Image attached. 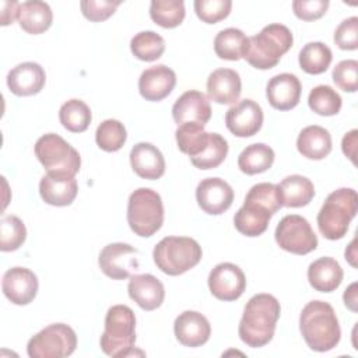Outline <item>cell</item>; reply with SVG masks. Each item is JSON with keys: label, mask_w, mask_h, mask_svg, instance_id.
Wrapping results in <instances>:
<instances>
[{"label": "cell", "mask_w": 358, "mask_h": 358, "mask_svg": "<svg viewBox=\"0 0 358 358\" xmlns=\"http://www.w3.org/2000/svg\"><path fill=\"white\" fill-rule=\"evenodd\" d=\"M280 313L281 306L275 296L270 294L253 295L246 302L239 322L238 333L241 340L252 348L268 344L274 336Z\"/></svg>", "instance_id": "6da1fadb"}, {"label": "cell", "mask_w": 358, "mask_h": 358, "mask_svg": "<svg viewBox=\"0 0 358 358\" xmlns=\"http://www.w3.org/2000/svg\"><path fill=\"white\" fill-rule=\"evenodd\" d=\"M299 330L308 347L317 352L333 350L341 337L333 306L324 301L308 302L299 315Z\"/></svg>", "instance_id": "7a4b0ae2"}, {"label": "cell", "mask_w": 358, "mask_h": 358, "mask_svg": "<svg viewBox=\"0 0 358 358\" xmlns=\"http://www.w3.org/2000/svg\"><path fill=\"white\" fill-rule=\"evenodd\" d=\"M294 43L292 32L282 24H268L249 38L243 59L259 70H268L280 62Z\"/></svg>", "instance_id": "3957f363"}, {"label": "cell", "mask_w": 358, "mask_h": 358, "mask_svg": "<svg viewBox=\"0 0 358 358\" xmlns=\"http://www.w3.org/2000/svg\"><path fill=\"white\" fill-rule=\"evenodd\" d=\"M357 211L358 194L354 189L340 187L331 192L317 213V227L320 234L330 241L344 238Z\"/></svg>", "instance_id": "277c9868"}, {"label": "cell", "mask_w": 358, "mask_h": 358, "mask_svg": "<svg viewBox=\"0 0 358 358\" xmlns=\"http://www.w3.org/2000/svg\"><path fill=\"white\" fill-rule=\"evenodd\" d=\"M136 343V316L127 305H113L105 316L101 350L113 358L133 354Z\"/></svg>", "instance_id": "5b68a950"}, {"label": "cell", "mask_w": 358, "mask_h": 358, "mask_svg": "<svg viewBox=\"0 0 358 358\" xmlns=\"http://www.w3.org/2000/svg\"><path fill=\"white\" fill-rule=\"evenodd\" d=\"M203 250L197 241L189 236H165L152 250L155 266L168 275H180L201 260Z\"/></svg>", "instance_id": "8992f818"}, {"label": "cell", "mask_w": 358, "mask_h": 358, "mask_svg": "<svg viewBox=\"0 0 358 358\" xmlns=\"http://www.w3.org/2000/svg\"><path fill=\"white\" fill-rule=\"evenodd\" d=\"M127 222L136 235L152 236L164 222L161 196L150 187L136 189L127 201Z\"/></svg>", "instance_id": "52a82bcc"}, {"label": "cell", "mask_w": 358, "mask_h": 358, "mask_svg": "<svg viewBox=\"0 0 358 358\" xmlns=\"http://www.w3.org/2000/svg\"><path fill=\"white\" fill-rule=\"evenodd\" d=\"M34 151L48 172H66L76 176L80 171L81 157L78 151L59 134H43L36 140Z\"/></svg>", "instance_id": "ba28073f"}, {"label": "cell", "mask_w": 358, "mask_h": 358, "mask_svg": "<svg viewBox=\"0 0 358 358\" xmlns=\"http://www.w3.org/2000/svg\"><path fill=\"white\" fill-rule=\"evenodd\" d=\"M77 347L76 331L64 323H53L32 336L27 344L31 358H64Z\"/></svg>", "instance_id": "9c48e42d"}, {"label": "cell", "mask_w": 358, "mask_h": 358, "mask_svg": "<svg viewBox=\"0 0 358 358\" xmlns=\"http://www.w3.org/2000/svg\"><path fill=\"white\" fill-rule=\"evenodd\" d=\"M274 238L277 245L294 255H308L317 248V236L309 221L298 214H289L280 220Z\"/></svg>", "instance_id": "30bf717a"}, {"label": "cell", "mask_w": 358, "mask_h": 358, "mask_svg": "<svg viewBox=\"0 0 358 358\" xmlns=\"http://www.w3.org/2000/svg\"><path fill=\"white\" fill-rule=\"evenodd\" d=\"M138 250L129 243L115 242L106 245L98 257L101 271L112 280H126L140 267Z\"/></svg>", "instance_id": "8fae6325"}, {"label": "cell", "mask_w": 358, "mask_h": 358, "mask_svg": "<svg viewBox=\"0 0 358 358\" xmlns=\"http://www.w3.org/2000/svg\"><path fill=\"white\" fill-rule=\"evenodd\" d=\"M210 292L220 301H235L246 288L243 271L234 263H220L208 274Z\"/></svg>", "instance_id": "7c38bea8"}, {"label": "cell", "mask_w": 358, "mask_h": 358, "mask_svg": "<svg viewBox=\"0 0 358 358\" xmlns=\"http://www.w3.org/2000/svg\"><path fill=\"white\" fill-rule=\"evenodd\" d=\"M263 109L253 99H242L225 113V126L236 137L255 136L263 124Z\"/></svg>", "instance_id": "4fadbf2b"}, {"label": "cell", "mask_w": 358, "mask_h": 358, "mask_svg": "<svg viewBox=\"0 0 358 358\" xmlns=\"http://www.w3.org/2000/svg\"><path fill=\"white\" fill-rule=\"evenodd\" d=\"M196 200L204 213L220 215L232 206L234 190L221 178H206L196 187Z\"/></svg>", "instance_id": "5bb4252c"}, {"label": "cell", "mask_w": 358, "mask_h": 358, "mask_svg": "<svg viewBox=\"0 0 358 358\" xmlns=\"http://www.w3.org/2000/svg\"><path fill=\"white\" fill-rule=\"evenodd\" d=\"M1 289L14 305H28L38 294V278L27 267H11L3 274Z\"/></svg>", "instance_id": "9a60e30c"}, {"label": "cell", "mask_w": 358, "mask_h": 358, "mask_svg": "<svg viewBox=\"0 0 358 358\" xmlns=\"http://www.w3.org/2000/svg\"><path fill=\"white\" fill-rule=\"evenodd\" d=\"M78 192L77 179L66 172H48L39 182V194L50 206H70Z\"/></svg>", "instance_id": "2e32d148"}, {"label": "cell", "mask_w": 358, "mask_h": 358, "mask_svg": "<svg viewBox=\"0 0 358 358\" xmlns=\"http://www.w3.org/2000/svg\"><path fill=\"white\" fill-rule=\"evenodd\" d=\"M173 333L182 345L194 348L208 341L211 336V326L203 313L185 310L173 322Z\"/></svg>", "instance_id": "e0dca14e"}, {"label": "cell", "mask_w": 358, "mask_h": 358, "mask_svg": "<svg viewBox=\"0 0 358 358\" xmlns=\"http://www.w3.org/2000/svg\"><path fill=\"white\" fill-rule=\"evenodd\" d=\"M176 85L175 71L165 66L157 64L145 69L138 78L140 95L152 102L162 101L166 98Z\"/></svg>", "instance_id": "ac0fdd59"}, {"label": "cell", "mask_w": 358, "mask_h": 358, "mask_svg": "<svg viewBox=\"0 0 358 358\" xmlns=\"http://www.w3.org/2000/svg\"><path fill=\"white\" fill-rule=\"evenodd\" d=\"M302 85L299 78L291 73L271 77L266 87L268 103L277 110H289L299 103Z\"/></svg>", "instance_id": "d6986e66"}, {"label": "cell", "mask_w": 358, "mask_h": 358, "mask_svg": "<svg viewBox=\"0 0 358 358\" xmlns=\"http://www.w3.org/2000/svg\"><path fill=\"white\" fill-rule=\"evenodd\" d=\"M172 117L175 123H200L204 124L211 117V106L208 98L196 90L183 92L172 106Z\"/></svg>", "instance_id": "ffe728a7"}, {"label": "cell", "mask_w": 358, "mask_h": 358, "mask_svg": "<svg viewBox=\"0 0 358 358\" xmlns=\"http://www.w3.org/2000/svg\"><path fill=\"white\" fill-rule=\"evenodd\" d=\"M46 81L45 70L35 62H24L13 67L7 74V87L17 96L38 94Z\"/></svg>", "instance_id": "44dd1931"}, {"label": "cell", "mask_w": 358, "mask_h": 358, "mask_svg": "<svg viewBox=\"0 0 358 358\" xmlns=\"http://www.w3.org/2000/svg\"><path fill=\"white\" fill-rule=\"evenodd\" d=\"M129 296L144 310L159 308L165 298L164 284L152 274H134L127 285Z\"/></svg>", "instance_id": "7402d4cb"}, {"label": "cell", "mask_w": 358, "mask_h": 358, "mask_svg": "<svg viewBox=\"0 0 358 358\" xmlns=\"http://www.w3.org/2000/svg\"><path fill=\"white\" fill-rule=\"evenodd\" d=\"M241 91V77L232 69H217L207 78V95L217 103H235L239 99Z\"/></svg>", "instance_id": "603a6c76"}, {"label": "cell", "mask_w": 358, "mask_h": 358, "mask_svg": "<svg viewBox=\"0 0 358 358\" xmlns=\"http://www.w3.org/2000/svg\"><path fill=\"white\" fill-rule=\"evenodd\" d=\"M130 165L136 175L148 180L159 179L165 173L164 155L151 143H137L131 148Z\"/></svg>", "instance_id": "cb8c5ba5"}, {"label": "cell", "mask_w": 358, "mask_h": 358, "mask_svg": "<svg viewBox=\"0 0 358 358\" xmlns=\"http://www.w3.org/2000/svg\"><path fill=\"white\" fill-rule=\"evenodd\" d=\"M343 268L333 257H319L308 267V280L313 289L319 292H333L343 281Z\"/></svg>", "instance_id": "d4e9b609"}, {"label": "cell", "mask_w": 358, "mask_h": 358, "mask_svg": "<svg viewBox=\"0 0 358 358\" xmlns=\"http://www.w3.org/2000/svg\"><path fill=\"white\" fill-rule=\"evenodd\" d=\"M271 217L273 214L260 204L245 200L243 206L235 213L234 224L238 232L245 236L255 238L262 235L267 229Z\"/></svg>", "instance_id": "484cf974"}, {"label": "cell", "mask_w": 358, "mask_h": 358, "mask_svg": "<svg viewBox=\"0 0 358 358\" xmlns=\"http://www.w3.org/2000/svg\"><path fill=\"white\" fill-rule=\"evenodd\" d=\"M18 24L31 35H39L48 31L53 21V13L48 3L39 0H29L20 4Z\"/></svg>", "instance_id": "4316f807"}, {"label": "cell", "mask_w": 358, "mask_h": 358, "mask_svg": "<svg viewBox=\"0 0 358 358\" xmlns=\"http://www.w3.org/2000/svg\"><path fill=\"white\" fill-rule=\"evenodd\" d=\"M296 148L308 159H323L331 151V136L322 126H306L296 138Z\"/></svg>", "instance_id": "83f0119b"}, {"label": "cell", "mask_w": 358, "mask_h": 358, "mask_svg": "<svg viewBox=\"0 0 358 358\" xmlns=\"http://www.w3.org/2000/svg\"><path fill=\"white\" fill-rule=\"evenodd\" d=\"M277 187L282 207H303L309 204L315 196L313 183L302 175H289L284 178Z\"/></svg>", "instance_id": "f1b7e54d"}, {"label": "cell", "mask_w": 358, "mask_h": 358, "mask_svg": "<svg viewBox=\"0 0 358 358\" xmlns=\"http://www.w3.org/2000/svg\"><path fill=\"white\" fill-rule=\"evenodd\" d=\"M274 151L264 143H255L248 145L238 157V168L246 175H256L266 172L274 162Z\"/></svg>", "instance_id": "f546056e"}, {"label": "cell", "mask_w": 358, "mask_h": 358, "mask_svg": "<svg viewBox=\"0 0 358 358\" xmlns=\"http://www.w3.org/2000/svg\"><path fill=\"white\" fill-rule=\"evenodd\" d=\"M249 38L238 28H225L214 38V52L224 60H239L243 57Z\"/></svg>", "instance_id": "4dcf8cb0"}, {"label": "cell", "mask_w": 358, "mask_h": 358, "mask_svg": "<svg viewBox=\"0 0 358 358\" xmlns=\"http://www.w3.org/2000/svg\"><path fill=\"white\" fill-rule=\"evenodd\" d=\"M179 150L193 158L199 155L207 145L210 133L204 131V124L200 123H183L179 124L175 131Z\"/></svg>", "instance_id": "1f68e13d"}, {"label": "cell", "mask_w": 358, "mask_h": 358, "mask_svg": "<svg viewBox=\"0 0 358 358\" xmlns=\"http://www.w3.org/2000/svg\"><path fill=\"white\" fill-rule=\"evenodd\" d=\"M92 115L90 106L81 99H69L60 106L59 120L71 133H83L88 129Z\"/></svg>", "instance_id": "d6a6232c"}, {"label": "cell", "mask_w": 358, "mask_h": 358, "mask_svg": "<svg viewBox=\"0 0 358 358\" xmlns=\"http://www.w3.org/2000/svg\"><path fill=\"white\" fill-rule=\"evenodd\" d=\"M333 55L330 48L323 42H309L306 43L298 56L301 69L308 74H322L324 73L330 63Z\"/></svg>", "instance_id": "836d02e7"}, {"label": "cell", "mask_w": 358, "mask_h": 358, "mask_svg": "<svg viewBox=\"0 0 358 358\" xmlns=\"http://www.w3.org/2000/svg\"><path fill=\"white\" fill-rule=\"evenodd\" d=\"M185 14L182 0H152L150 4L151 20L162 28H176L185 20Z\"/></svg>", "instance_id": "e575fe53"}, {"label": "cell", "mask_w": 358, "mask_h": 358, "mask_svg": "<svg viewBox=\"0 0 358 358\" xmlns=\"http://www.w3.org/2000/svg\"><path fill=\"white\" fill-rule=\"evenodd\" d=\"M130 50L138 60L154 62L165 52V41L154 31H141L131 38Z\"/></svg>", "instance_id": "d590c367"}, {"label": "cell", "mask_w": 358, "mask_h": 358, "mask_svg": "<svg viewBox=\"0 0 358 358\" xmlns=\"http://www.w3.org/2000/svg\"><path fill=\"white\" fill-rule=\"evenodd\" d=\"M308 105L320 116H334L340 112L343 101L338 92L330 85H317L310 90Z\"/></svg>", "instance_id": "8d00e7d4"}, {"label": "cell", "mask_w": 358, "mask_h": 358, "mask_svg": "<svg viewBox=\"0 0 358 358\" xmlns=\"http://www.w3.org/2000/svg\"><path fill=\"white\" fill-rule=\"evenodd\" d=\"M228 154V143L218 133H210L206 148L196 157L190 158L192 164L199 169H214L220 166Z\"/></svg>", "instance_id": "74e56055"}, {"label": "cell", "mask_w": 358, "mask_h": 358, "mask_svg": "<svg viewBox=\"0 0 358 358\" xmlns=\"http://www.w3.org/2000/svg\"><path fill=\"white\" fill-rule=\"evenodd\" d=\"M127 133L122 122L116 119L103 120L95 131V141L98 147L106 152H115L126 143Z\"/></svg>", "instance_id": "f35d334b"}, {"label": "cell", "mask_w": 358, "mask_h": 358, "mask_svg": "<svg viewBox=\"0 0 358 358\" xmlns=\"http://www.w3.org/2000/svg\"><path fill=\"white\" fill-rule=\"evenodd\" d=\"M27 238V228L17 215H4L0 222V249L3 252L17 250Z\"/></svg>", "instance_id": "ab89813d"}, {"label": "cell", "mask_w": 358, "mask_h": 358, "mask_svg": "<svg viewBox=\"0 0 358 358\" xmlns=\"http://www.w3.org/2000/svg\"><path fill=\"white\" fill-rule=\"evenodd\" d=\"M245 200H250L260 204L262 207L268 210L273 215L282 207L277 185L268 183V182H262L252 186Z\"/></svg>", "instance_id": "60d3db41"}, {"label": "cell", "mask_w": 358, "mask_h": 358, "mask_svg": "<svg viewBox=\"0 0 358 358\" xmlns=\"http://www.w3.org/2000/svg\"><path fill=\"white\" fill-rule=\"evenodd\" d=\"M231 0H196L194 11L196 15L206 24H217L227 18L231 13Z\"/></svg>", "instance_id": "b9f144b4"}, {"label": "cell", "mask_w": 358, "mask_h": 358, "mask_svg": "<svg viewBox=\"0 0 358 358\" xmlns=\"http://www.w3.org/2000/svg\"><path fill=\"white\" fill-rule=\"evenodd\" d=\"M331 77L340 90L355 92L358 90V62L354 59L338 62L333 69Z\"/></svg>", "instance_id": "7bdbcfd3"}, {"label": "cell", "mask_w": 358, "mask_h": 358, "mask_svg": "<svg viewBox=\"0 0 358 358\" xmlns=\"http://www.w3.org/2000/svg\"><path fill=\"white\" fill-rule=\"evenodd\" d=\"M122 1H110V0H83L80 3L83 15L92 21L99 22L108 20L120 6Z\"/></svg>", "instance_id": "ee69618b"}, {"label": "cell", "mask_w": 358, "mask_h": 358, "mask_svg": "<svg viewBox=\"0 0 358 358\" xmlns=\"http://www.w3.org/2000/svg\"><path fill=\"white\" fill-rule=\"evenodd\" d=\"M334 43L343 50L358 48V17L345 18L334 31Z\"/></svg>", "instance_id": "f6af8a7d"}, {"label": "cell", "mask_w": 358, "mask_h": 358, "mask_svg": "<svg viewBox=\"0 0 358 358\" xmlns=\"http://www.w3.org/2000/svg\"><path fill=\"white\" fill-rule=\"evenodd\" d=\"M329 8L327 0H295L292 3L294 14L303 21H315L326 14Z\"/></svg>", "instance_id": "bcb514c9"}, {"label": "cell", "mask_w": 358, "mask_h": 358, "mask_svg": "<svg viewBox=\"0 0 358 358\" xmlns=\"http://www.w3.org/2000/svg\"><path fill=\"white\" fill-rule=\"evenodd\" d=\"M357 134L358 131L354 129L351 131H348L344 137H343V143H341V148L345 157H348L351 159L352 164H355V150H357Z\"/></svg>", "instance_id": "7dc6e473"}, {"label": "cell", "mask_w": 358, "mask_h": 358, "mask_svg": "<svg viewBox=\"0 0 358 358\" xmlns=\"http://www.w3.org/2000/svg\"><path fill=\"white\" fill-rule=\"evenodd\" d=\"M20 3L17 1H1V25L13 24V21L18 17Z\"/></svg>", "instance_id": "c3c4849f"}, {"label": "cell", "mask_w": 358, "mask_h": 358, "mask_svg": "<svg viewBox=\"0 0 358 358\" xmlns=\"http://www.w3.org/2000/svg\"><path fill=\"white\" fill-rule=\"evenodd\" d=\"M343 299H344V305H345L350 310L357 312V282H352V284L344 291Z\"/></svg>", "instance_id": "681fc988"}, {"label": "cell", "mask_w": 358, "mask_h": 358, "mask_svg": "<svg viewBox=\"0 0 358 358\" xmlns=\"http://www.w3.org/2000/svg\"><path fill=\"white\" fill-rule=\"evenodd\" d=\"M355 239L350 243V246L345 249V259L350 262V264L351 266H354V267H357V263H355V257H357V252H355Z\"/></svg>", "instance_id": "f907efd6"}]
</instances>
